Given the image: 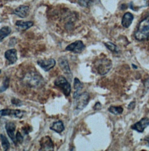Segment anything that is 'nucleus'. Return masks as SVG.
I'll use <instances>...</instances> for the list:
<instances>
[{"mask_svg":"<svg viewBox=\"0 0 149 151\" xmlns=\"http://www.w3.org/2000/svg\"><path fill=\"white\" fill-rule=\"evenodd\" d=\"M54 85L59 87L66 96H69L71 94V86L64 76H58L54 81Z\"/></svg>","mask_w":149,"mask_h":151,"instance_id":"4","label":"nucleus"},{"mask_svg":"<svg viewBox=\"0 0 149 151\" xmlns=\"http://www.w3.org/2000/svg\"><path fill=\"white\" fill-rule=\"evenodd\" d=\"M29 7L26 5H20L14 10L13 14L16 15L20 18H26L29 14Z\"/></svg>","mask_w":149,"mask_h":151,"instance_id":"13","label":"nucleus"},{"mask_svg":"<svg viewBox=\"0 0 149 151\" xmlns=\"http://www.w3.org/2000/svg\"><path fill=\"white\" fill-rule=\"evenodd\" d=\"M25 112L19 109H4L0 111V115L1 116H11L16 118L21 119L24 116Z\"/></svg>","mask_w":149,"mask_h":151,"instance_id":"8","label":"nucleus"},{"mask_svg":"<svg viewBox=\"0 0 149 151\" xmlns=\"http://www.w3.org/2000/svg\"><path fill=\"white\" fill-rule=\"evenodd\" d=\"M108 111L113 114L115 115H119L123 113L124 109L121 106H111L108 108Z\"/></svg>","mask_w":149,"mask_h":151,"instance_id":"20","label":"nucleus"},{"mask_svg":"<svg viewBox=\"0 0 149 151\" xmlns=\"http://www.w3.org/2000/svg\"><path fill=\"white\" fill-rule=\"evenodd\" d=\"M77 2L81 6L88 8L93 4L94 1L93 0H78Z\"/></svg>","mask_w":149,"mask_h":151,"instance_id":"21","label":"nucleus"},{"mask_svg":"<svg viewBox=\"0 0 149 151\" xmlns=\"http://www.w3.org/2000/svg\"><path fill=\"white\" fill-rule=\"evenodd\" d=\"M135 37L139 41H145L149 38V15L139 24L137 29L135 33Z\"/></svg>","mask_w":149,"mask_h":151,"instance_id":"1","label":"nucleus"},{"mask_svg":"<svg viewBox=\"0 0 149 151\" xmlns=\"http://www.w3.org/2000/svg\"><path fill=\"white\" fill-rule=\"evenodd\" d=\"M94 66L95 70L99 75H105L111 69L112 62L110 59L103 58L96 60Z\"/></svg>","mask_w":149,"mask_h":151,"instance_id":"2","label":"nucleus"},{"mask_svg":"<svg viewBox=\"0 0 149 151\" xmlns=\"http://www.w3.org/2000/svg\"><path fill=\"white\" fill-rule=\"evenodd\" d=\"M133 18H134V17L131 13L130 12L125 13L122 19V22H121L122 25L125 28H128L131 25L133 20Z\"/></svg>","mask_w":149,"mask_h":151,"instance_id":"14","label":"nucleus"},{"mask_svg":"<svg viewBox=\"0 0 149 151\" xmlns=\"http://www.w3.org/2000/svg\"><path fill=\"white\" fill-rule=\"evenodd\" d=\"M11 102L13 105L17 106H20L22 105V102L21 101H20L18 99H17L15 98H13L11 99Z\"/></svg>","mask_w":149,"mask_h":151,"instance_id":"24","label":"nucleus"},{"mask_svg":"<svg viewBox=\"0 0 149 151\" xmlns=\"http://www.w3.org/2000/svg\"><path fill=\"white\" fill-rule=\"evenodd\" d=\"M58 63L62 71L65 73V75L68 77L69 80L71 81V78L72 77V74L69 65L67 58L64 56L60 57L58 59Z\"/></svg>","mask_w":149,"mask_h":151,"instance_id":"5","label":"nucleus"},{"mask_svg":"<svg viewBox=\"0 0 149 151\" xmlns=\"http://www.w3.org/2000/svg\"><path fill=\"white\" fill-rule=\"evenodd\" d=\"M33 22L32 21L25 22L23 20H18L17 21L15 24L22 30H27L32 27L33 26Z\"/></svg>","mask_w":149,"mask_h":151,"instance_id":"16","label":"nucleus"},{"mask_svg":"<svg viewBox=\"0 0 149 151\" xmlns=\"http://www.w3.org/2000/svg\"><path fill=\"white\" fill-rule=\"evenodd\" d=\"M37 64L44 71L48 72L56 66V61L54 59H49L47 60H38L37 61Z\"/></svg>","mask_w":149,"mask_h":151,"instance_id":"10","label":"nucleus"},{"mask_svg":"<svg viewBox=\"0 0 149 151\" xmlns=\"http://www.w3.org/2000/svg\"><path fill=\"white\" fill-rule=\"evenodd\" d=\"M0 139L1 141V145L4 151H7L9 150L10 148V143L7 139V138L3 134L0 135Z\"/></svg>","mask_w":149,"mask_h":151,"instance_id":"19","label":"nucleus"},{"mask_svg":"<svg viewBox=\"0 0 149 151\" xmlns=\"http://www.w3.org/2000/svg\"><path fill=\"white\" fill-rule=\"evenodd\" d=\"M101 108H102V105H101V104H100V102H97L95 104V105L94 106L93 109H94V110H95V111H98V110L101 109Z\"/></svg>","mask_w":149,"mask_h":151,"instance_id":"27","label":"nucleus"},{"mask_svg":"<svg viewBox=\"0 0 149 151\" xmlns=\"http://www.w3.org/2000/svg\"><path fill=\"white\" fill-rule=\"evenodd\" d=\"M145 140L146 141H147V142H148V146L149 147V137L146 138L145 139Z\"/></svg>","mask_w":149,"mask_h":151,"instance_id":"29","label":"nucleus"},{"mask_svg":"<svg viewBox=\"0 0 149 151\" xmlns=\"http://www.w3.org/2000/svg\"><path fill=\"white\" fill-rule=\"evenodd\" d=\"M40 151H53L54 150V142L48 136H45L41 138L40 141Z\"/></svg>","mask_w":149,"mask_h":151,"instance_id":"6","label":"nucleus"},{"mask_svg":"<svg viewBox=\"0 0 149 151\" xmlns=\"http://www.w3.org/2000/svg\"><path fill=\"white\" fill-rule=\"evenodd\" d=\"M9 78L7 77H5L3 85L1 87H0V93L6 91L9 87Z\"/></svg>","mask_w":149,"mask_h":151,"instance_id":"23","label":"nucleus"},{"mask_svg":"<svg viewBox=\"0 0 149 151\" xmlns=\"http://www.w3.org/2000/svg\"><path fill=\"white\" fill-rule=\"evenodd\" d=\"M132 66L133 69H137V66L136 65H135L134 64H132Z\"/></svg>","mask_w":149,"mask_h":151,"instance_id":"30","label":"nucleus"},{"mask_svg":"<svg viewBox=\"0 0 149 151\" xmlns=\"http://www.w3.org/2000/svg\"><path fill=\"white\" fill-rule=\"evenodd\" d=\"M5 58L9 62V65L15 63L18 60L17 51L15 49H11L5 52Z\"/></svg>","mask_w":149,"mask_h":151,"instance_id":"12","label":"nucleus"},{"mask_svg":"<svg viewBox=\"0 0 149 151\" xmlns=\"http://www.w3.org/2000/svg\"><path fill=\"white\" fill-rule=\"evenodd\" d=\"M22 130L24 132L25 135H27L29 132H30L32 130H30V127L29 126H25L24 127L22 128Z\"/></svg>","mask_w":149,"mask_h":151,"instance_id":"26","label":"nucleus"},{"mask_svg":"<svg viewBox=\"0 0 149 151\" xmlns=\"http://www.w3.org/2000/svg\"><path fill=\"white\" fill-rule=\"evenodd\" d=\"M135 102L132 101L129 104L128 108L129 109H133L135 108Z\"/></svg>","mask_w":149,"mask_h":151,"instance_id":"28","label":"nucleus"},{"mask_svg":"<svg viewBox=\"0 0 149 151\" xmlns=\"http://www.w3.org/2000/svg\"><path fill=\"white\" fill-rule=\"evenodd\" d=\"M83 87V84L80 82V81L77 78H74V92L73 95V98H74L78 95L80 94V91L82 90Z\"/></svg>","mask_w":149,"mask_h":151,"instance_id":"17","label":"nucleus"},{"mask_svg":"<svg viewBox=\"0 0 149 151\" xmlns=\"http://www.w3.org/2000/svg\"><path fill=\"white\" fill-rule=\"evenodd\" d=\"M74 99V112L76 114L82 111L88 105L90 100V95L88 92H84L78 95Z\"/></svg>","mask_w":149,"mask_h":151,"instance_id":"3","label":"nucleus"},{"mask_svg":"<svg viewBox=\"0 0 149 151\" xmlns=\"http://www.w3.org/2000/svg\"><path fill=\"white\" fill-rule=\"evenodd\" d=\"M85 47L83 42L82 41L78 40L68 45L65 48V50L72 52L74 54H80L85 50Z\"/></svg>","mask_w":149,"mask_h":151,"instance_id":"7","label":"nucleus"},{"mask_svg":"<svg viewBox=\"0 0 149 151\" xmlns=\"http://www.w3.org/2000/svg\"><path fill=\"white\" fill-rule=\"evenodd\" d=\"M50 130L54 131L55 132H57L58 134H61L62 132L64 129L65 127L64 125V123L62 120H58L56 122H54L51 126L50 127Z\"/></svg>","mask_w":149,"mask_h":151,"instance_id":"15","label":"nucleus"},{"mask_svg":"<svg viewBox=\"0 0 149 151\" xmlns=\"http://www.w3.org/2000/svg\"><path fill=\"white\" fill-rule=\"evenodd\" d=\"M16 139H17V144H22L23 141V137L21 135L20 132H17V134H16Z\"/></svg>","mask_w":149,"mask_h":151,"instance_id":"25","label":"nucleus"},{"mask_svg":"<svg viewBox=\"0 0 149 151\" xmlns=\"http://www.w3.org/2000/svg\"><path fill=\"white\" fill-rule=\"evenodd\" d=\"M1 70H0V74H1Z\"/></svg>","mask_w":149,"mask_h":151,"instance_id":"31","label":"nucleus"},{"mask_svg":"<svg viewBox=\"0 0 149 151\" xmlns=\"http://www.w3.org/2000/svg\"><path fill=\"white\" fill-rule=\"evenodd\" d=\"M104 45H106V47L111 52H118V48L116 47V45L115 44H114V43H112L110 41L104 43Z\"/></svg>","mask_w":149,"mask_h":151,"instance_id":"22","label":"nucleus"},{"mask_svg":"<svg viewBox=\"0 0 149 151\" xmlns=\"http://www.w3.org/2000/svg\"><path fill=\"white\" fill-rule=\"evenodd\" d=\"M5 129L8 137L12 140V141L15 144H17L16 139V135H15V132L16 130V125L13 122H8L5 124Z\"/></svg>","mask_w":149,"mask_h":151,"instance_id":"11","label":"nucleus"},{"mask_svg":"<svg viewBox=\"0 0 149 151\" xmlns=\"http://www.w3.org/2000/svg\"><path fill=\"white\" fill-rule=\"evenodd\" d=\"M149 126V119L144 117L131 126V129L139 132H143Z\"/></svg>","mask_w":149,"mask_h":151,"instance_id":"9","label":"nucleus"},{"mask_svg":"<svg viewBox=\"0 0 149 151\" xmlns=\"http://www.w3.org/2000/svg\"><path fill=\"white\" fill-rule=\"evenodd\" d=\"M11 33V29L8 26H4L0 29V42Z\"/></svg>","mask_w":149,"mask_h":151,"instance_id":"18","label":"nucleus"}]
</instances>
